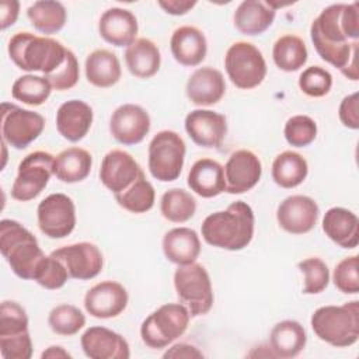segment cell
<instances>
[{
    "instance_id": "obj_1",
    "label": "cell",
    "mask_w": 359,
    "mask_h": 359,
    "mask_svg": "<svg viewBox=\"0 0 359 359\" xmlns=\"http://www.w3.org/2000/svg\"><path fill=\"white\" fill-rule=\"evenodd\" d=\"M310 36L323 60L339 69L349 80L359 79V4L338 3L325 7L311 22Z\"/></svg>"
},
{
    "instance_id": "obj_2",
    "label": "cell",
    "mask_w": 359,
    "mask_h": 359,
    "mask_svg": "<svg viewBox=\"0 0 359 359\" xmlns=\"http://www.w3.org/2000/svg\"><path fill=\"white\" fill-rule=\"evenodd\" d=\"M254 210L244 201L230 203L224 210L210 213L201 226L203 240L216 248L240 251L254 237Z\"/></svg>"
},
{
    "instance_id": "obj_3",
    "label": "cell",
    "mask_w": 359,
    "mask_h": 359,
    "mask_svg": "<svg viewBox=\"0 0 359 359\" xmlns=\"http://www.w3.org/2000/svg\"><path fill=\"white\" fill-rule=\"evenodd\" d=\"M11 62L25 72H41L43 76L53 73L66 59L67 48L49 36H39L24 31L14 34L8 41Z\"/></svg>"
},
{
    "instance_id": "obj_4",
    "label": "cell",
    "mask_w": 359,
    "mask_h": 359,
    "mask_svg": "<svg viewBox=\"0 0 359 359\" xmlns=\"http://www.w3.org/2000/svg\"><path fill=\"white\" fill-rule=\"evenodd\" d=\"M0 250L11 271L25 280L34 279V273L45 257L36 237L11 219L0 222Z\"/></svg>"
},
{
    "instance_id": "obj_5",
    "label": "cell",
    "mask_w": 359,
    "mask_h": 359,
    "mask_svg": "<svg viewBox=\"0 0 359 359\" xmlns=\"http://www.w3.org/2000/svg\"><path fill=\"white\" fill-rule=\"evenodd\" d=\"M310 324L318 339L337 348L351 346L359 339V302L318 307Z\"/></svg>"
},
{
    "instance_id": "obj_6",
    "label": "cell",
    "mask_w": 359,
    "mask_h": 359,
    "mask_svg": "<svg viewBox=\"0 0 359 359\" xmlns=\"http://www.w3.org/2000/svg\"><path fill=\"white\" fill-rule=\"evenodd\" d=\"M191 314L182 303H165L149 314L140 325V338L151 349H163L184 335Z\"/></svg>"
},
{
    "instance_id": "obj_7",
    "label": "cell",
    "mask_w": 359,
    "mask_h": 359,
    "mask_svg": "<svg viewBox=\"0 0 359 359\" xmlns=\"http://www.w3.org/2000/svg\"><path fill=\"white\" fill-rule=\"evenodd\" d=\"M174 287L191 317H201L210 311L215 296L210 276L203 265L196 261L188 265H178L174 272Z\"/></svg>"
},
{
    "instance_id": "obj_8",
    "label": "cell",
    "mask_w": 359,
    "mask_h": 359,
    "mask_svg": "<svg viewBox=\"0 0 359 359\" xmlns=\"http://www.w3.org/2000/svg\"><path fill=\"white\" fill-rule=\"evenodd\" d=\"M147 165L153 178L161 182H170L180 177L187 146L184 139L174 130L157 132L149 143Z\"/></svg>"
},
{
    "instance_id": "obj_9",
    "label": "cell",
    "mask_w": 359,
    "mask_h": 359,
    "mask_svg": "<svg viewBox=\"0 0 359 359\" xmlns=\"http://www.w3.org/2000/svg\"><path fill=\"white\" fill-rule=\"evenodd\" d=\"M224 67L230 81L241 90L258 87L266 76L262 52L251 42H234L226 52Z\"/></svg>"
},
{
    "instance_id": "obj_10",
    "label": "cell",
    "mask_w": 359,
    "mask_h": 359,
    "mask_svg": "<svg viewBox=\"0 0 359 359\" xmlns=\"http://www.w3.org/2000/svg\"><path fill=\"white\" fill-rule=\"evenodd\" d=\"M55 156L36 150L27 154L18 164L17 177L11 187V196L15 201L27 202L36 198L53 175Z\"/></svg>"
},
{
    "instance_id": "obj_11",
    "label": "cell",
    "mask_w": 359,
    "mask_h": 359,
    "mask_svg": "<svg viewBox=\"0 0 359 359\" xmlns=\"http://www.w3.org/2000/svg\"><path fill=\"white\" fill-rule=\"evenodd\" d=\"M45 128V118L15 104H1V140L17 149L28 147L39 137Z\"/></svg>"
},
{
    "instance_id": "obj_12",
    "label": "cell",
    "mask_w": 359,
    "mask_h": 359,
    "mask_svg": "<svg viewBox=\"0 0 359 359\" xmlns=\"http://www.w3.org/2000/svg\"><path fill=\"white\" fill-rule=\"evenodd\" d=\"M39 230L49 238H65L76 227V206L70 196L56 192L42 199L36 209Z\"/></svg>"
},
{
    "instance_id": "obj_13",
    "label": "cell",
    "mask_w": 359,
    "mask_h": 359,
    "mask_svg": "<svg viewBox=\"0 0 359 359\" xmlns=\"http://www.w3.org/2000/svg\"><path fill=\"white\" fill-rule=\"evenodd\" d=\"M50 255L60 259L69 276L79 280H88L95 278L104 266V257L101 250L88 241H80L63 245L50 252Z\"/></svg>"
},
{
    "instance_id": "obj_14",
    "label": "cell",
    "mask_w": 359,
    "mask_h": 359,
    "mask_svg": "<svg viewBox=\"0 0 359 359\" xmlns=\"http://www.w3.org/2000/svg\"><path fill=\"white\" fill-rule=\"evenodd\" d=\"M320 208L307 195H290L276 209V220L282 230L290 234H306L317 223Z\"/></svg>"
},
{
    "instance_id": "obj_15",
    "label": "cell",
    "mask_w": 359,
    "mask_h": 359,
    "mask_svg": "<svg viewBox=\"0 0 359 359\" xmlns=\"http://www.w3.org/2000/svg\"><path fill=\"white\" fill-rule=\"evenodd\" d=\"M149 112L136 104H122L111 115L109 132L125 146L140 143L150 130Z\"/></svg>"
},
{
    "instance_id": "obj_16",
    "label": "cell",
    "mask_w": 359,
    "mask_h": 359,
    "mask_svg": "<svg viewBox=\"0 0 359 359\" xmlns=\"http://www.w3.org/2000/svg\"><path fill=\"white\" fill-rule=\"evenodd\" d=\"M143 172L135 157L121 149L109 150L101 161L100 180L114 195L123 192Z\"/></svg>"
},
{
    "instance_id": "obj_17",
    "label": "cell",
    "mask_w": 359,
    "mask_h": 359,
    "mask_svg": "<svg viewBox=\"0 0 359 359\" xmlns=\"http://www.w3.org/2000/svg\"><path fill=\"white\" fill-rule=\"evenodd\" d=\"M223 168L226 192L231 195L244 194L252 189L262 175L261 160L255 153L245 149L233 151Z\"/></svg>"
},
{
    "instance_id": "obj_18",
    "label": "cell",
    "mask_w": 359,
    "mask_h": 359,
    "mask_svg": "<svg viewBox=\"0 0 359 359\" xmlns=\"http://www.w3.org/2000/svg\"><path fill=\"white\" fill-rule=\"evenodd\" d=\"M128 302V292L119 282L102 280L87 290L84 309L95 318H114L126 309Z\"/></svg>"
},
{
    "instance_id": "obj_19",
    "label": "cell",
    "mask_w": 359,
    "mask_h": 359,
    "mask_svg": "<svg viewBox=\"0 0 359 359\" xmlns=\"http://www.w3.org/2000/svg\"><path fill=\"white\" fill-rule=\"evenodd\" d=\"M185 130L201 147L216 149L227 133L226 116L212 109H194L185 116Z\"/></svg>"
},
{
    "instance_id": "obj_20",
    "label": "cell",
    "mask_w": 359,
    "mask_h": 359,
    "mask_svg": "<svg viewBox=\"0 0 359 359\" xmlns=\"http://www.w3.org/2000/svg\"><path fill=\"white\" fill-rule=\"evenodd\" d=\"M81 349L90 359H128L130 349L128 341L107 327H90L80 338Z\"/></svg>"
},
{
    "instance_id": "obj_21",
    "label": "cell",
    "mask_w": 359,
    "mask_h": 359,
    "mask_svg": "<svg viewBox=\"0 0 359 359\" xmlns=\"http://www.w3.org/2000/svg\"><path fill=\"white\" fill-rule=\"evenodd\" d=\"M188 100L198 107L217 104L226 93V81L220 70L205 66L196 69L185 86Z\"/></svg>"
},
{
    "instance_id": "obj_22",
    "label": "cell",
    "mask_w": 359,
    "mask_h": 359,
    "mask_svg": "<svg viewBox=\"0 0 359 359\" xmlns=\"http://www.w3.org/2000/svg\"><path fill=\"white\" fill-rule=\"evenodd\" d=\"M139 27L135 14L126 8L105 10L98 21L100 36L114 46H129L136 41Z\"/></svg>"
},
{
    "instance_id": "obj_23",
    "label": "cell",
    "mask_w": 359,
    "mask_h": 359,
    "mask_svg": "<svg viewBox=\"0 0 359 359\" xmlns=\"http://www.w3.org/2000/svg\"><path fill=\"white\" fill-rule=\"evenodd\" d=\"M93 119V108L87 102L83 100H69L57 108L56 129L62 137L76 143L86 137Z\"/></svg>"
},
{
    "instance_id": "obj_24",
    "label": "cell",
    "mask_w": 359,
    "mask_h": 359,
    "mask_svg": "<svg viewBox=\"0 0 359 359\" xmlns=\"http://www.w3.org/2000/svg\"><path fill=\"white\" fill-rule=\"evenodd\" d=\"M170 49L174 59L188 67L201 65L208 53L205 34L192 25L178 27L170 39Z\"/></svg>"
},
{
    "instance_id": "obj_25",
    "label": "cell",
    "mask_w": 359,
    "mask_h": 359,
    "mask_svg": "<svg viewBox=\"0 0 359 359\" xmlns=\"http://www.w3.org/2000/svg\"><path fill=\"white\" fill-rule=\"evenodd\" d=\"M187 184L196 195L202 198H215L226 191L224 168L213 158L196 160L187 177Z\"/></svg>"
},
{
    "instance_id": "obj_26",
    "label": "cell",
    "mask_w": 359,
    "mask_h": 359,
    "mask_svg": "<svg viewBox=\"0 0 359 359\" xmlns=\"http://www.w3.org/2000/svg\"><path fill=\"white\" fill-rule=\"evenodd\" d=\"M323 231L342 248H355L359 244L358 216L346 208H330L323 217Z\"/></svg>"
},
{
    "instance_id": "obj_27",
    "label": "cell",
    "mask_w": 359,
    "mask_h": 359,
    "mask_svg": "<svg viewBox=\"0 0 359 359\" xmlns=\"http://www.w3.org/2000/svg\"><path fill=\"white\" fill-rule=\"evenodd\" d=\"M164 257L175 265H188L201 254L198 233L189 227H174L168 230L161 241Z\"/></svg>"
},
{
    "instance_id": "obj_28",
    "label": "cell",
    "mask_w": 359,
    "mask_h": 359,
    "mask_svg": "<svg viewBox=\"0 0 359 359\" xmlns=\"http://www.w3.org/2000/svg\"><path fill=\"white\" fill-rule=\"evenodd\" d=\"M304 327L294 320H283L273 325L269 334V348L275 358L290 359L297 356L306 346Z\"/></svg>"
},
{
    "instance_id": "obj_29",
    "label": "cell",
    "mask_w": 359,
    "mask_h": 359,
    "mask_svg": "<svg viewBox=\"0 0 359 359\" xmlns=\"http://www.w3.org/2000/svg\"><path fill=\"white\" fill-rule=\"evenodd\" d=\"M276 10L269 3L258 0H245L238 4L234 11V27L244 35H261L273 22Z\"/></svg>"
},
{
    "instance_id": "obj_30",
    "label": "cell",
    "mask_w": 359,
    "mask_h": 359,
    "mask_svg": "<svg viewBox=\"0 0 359 359\" xmlns=\"http://www.w3.org/2000/svg\"><path fill=\"white\" fill-rule=\"evenodd\" d=\"M84 69L87 81L98 88H108L115 86L122 74L118 56L108 49L93 50L86 57Z\"/></svg>"
},
{
    "instance_id": "obj_31",
    "label": "cell",
    "mask_w": 359,
    "mask_h": 359,
    "mask_svg": "<svg viewBox=\"0 0 359 359\" xmlns=\"http://www.w3.org/2000/svg\"><path fill=\"white\" fill-rule=\"evenodd\" d=\"M123 56L128 70L137 79L153 77L161 65L160 49L147 38H137L126 48Z\"/></svg>"
},
{
    "instance_id": "obj_32",
    "label": "cell",
    "mask_w": 359,
    "mask_h": 359,
    "mask_svg": "<svg viewBox=\"0 0 359 359\" xmlns=\"http://www.w3.org/2000/svg\"><path fill=\"white\" fill-rule=\"evenodd\" d=\"M93 156L81 147L62 150L53 163V175L66 184H76L86 180L91 171Z\"/></svg>"
},
{
    "instance_id": "obj_33",
    "label": "cell",
    "mask_w": 359,
    "mask_h": 359,
    "mask_svg": "<svg viewBox=\"0 0 359 359\" xmlns=\"http://www.w3.org/2000/svg\"><path fill=\"white\" fill-rule=\"evenodd\" d=\"M271 174L276 185L285 189H292L306 180L309 174V164L300 153L285 150L275 157Z\"/></svg>"
},
{
    "instance_id": "obj_34",
    "label": "cell",
    "mask_w": 359,
    "mask_h": 359,
    "mask_svg": "<svg viewBox=\"0 0 359 359\" xmlns=\"http://www.w3.org/2000/svg\"><path fill=\"white\" fill-rule=\"evenodd\" d=\"M27 17L36 31L50 35L65 27L67 11L60 1L39 0L27 8Z\"/></svg>"
},
{
    "instance_id": "obj_35",
    "label": "cell",
    "mask_w": 359,
    "mask_h": 359,
    "mask_svg": "<svg viewBox=\"0 0 359 359\" xmlns=\"http://www.w3.org/2000/svg\"><path fill=\"white\" fill-rule=\"evenodd\" d=\"M307 48L304 41L293 34H286L278 38L272 48V59L283 72H296L307 62Z\"/></svg>"
},
{
    "instance_id": "obj_36",
    "label": "cell",
    "mask_w": 359,
    "mask_h": 359,
    "mask_svg": "<svg viewBox=\"0 0 359 359\" xmlns=\"http://www.w3.org/2000/svg\"><path fill=\"white\" fill-rule=\"evenodd\" d=\"M116 203L130 213H146L154 206L156 191L150 181L142 172L135 182L123 192L114 195Z\"/></svg>"
},
{
    "instance_id": "obj_37",
    "label": "cell",
    "mask_w": 359,
    "mask_h": 359,
    "mask_svg": "<svg viewBox=\"0 0 359 359\" xmlns=\"http://www.w3.org/2000/svg\"><path fill=\"white\" fill-rule=\"evenodd\" d=\"M160 212L168 222L185 223L195 215L196 201L188 191L171 188L161 196Z\"/></svg>"
},
{
    "instance_id": "obj_38",
    "label": "cell",
    "mask_w": 359,
    "mask_h": 359,
    "mask_svg": "<svg viewBox=\"0 0 359 359\" xmlns=\"http://www.w3.org/2000/svg\"><path fill=\"white\" fill-rule=\"evenodd\" d=\"M52 86L43 76L25 74L20 76L11 87L14 100L31 107L42 105L50 95Z\"/></svg>"
},
{
    "instance_id": "obj_39",
    "label": "cell",
    "mask_w": 359,
    "mask_h": 359,
    "mask_svg": "<svg viewBox=\"0 0 359 359\" xmlns=\"http://www.w3.org/2000/svg\"><path fill=\"white\" fill-rule=\"evenodd\" d=\"M48 324L55 334L70 337L76 335L86 325V316L73 304H59L50 310Z\"/></svg>"
},
{
    "instance_id": "obj_40",
    "label": "cell",
    "mask_w": 359,
    "mask_h": 359,
    "mask_svg": "<svg viewBox=\"0 0 359 359\" xmlns=\"http://www.w3.org/2000/svg\"><path fill=\"white\" fill-rule=\"evenodd\" d=\"M297 268L304 275V294H318L323 290H325V287L330 283V269L321 258H304L297 264Z\"/></svg>"
},
{
    "instance_id": "obj_41",
    "label": "cell",
    "mask_w": 359,
    "mask_h": 359,
    "mask_svg": "<svg viewBox=\"0 0 359 359\" xmlns=\"http://www.w3.org/2000/svg\"><path fill=\"white\" fill-rule=\"evenodd\" d=\"M28 332V316L25 309L13 300H4L0 306V338L17 337Z\"/></svg>"
},
{
    "instance_id": "obj_42",
    "label": "cell",
    "mask_w": 359,
    "mask_h": 359,
    "mask_svg": "<svg viewBox=\"0 0 359 359\" xmlns=\"http://www.w3.org/2000/svg\"><path fill=\"white\" fill-rule=\"evenodd\" d=\"M69 272L65 264L53 255H45L43 259L39 262L34 279L38 285L48 290H56L65 286L69 279Z\"/></svg>"
},
{
    "instance_id": "obj_43",
    "label": "cell",
    "mask_w": 359,
    "mask_h": 359,
    "mask_svg": "<svg viewBox=\"0 0 359 359\" xmlns=\"http://www.w3.org/2000/svg\"><path fill=\"white\" fill-rule=\"evenodd\" d=\"M283 135L290 146L306 147L317 137V123L309 115H293L286 121Z\"/></svg>"
},
{
    "instance_id": "obj_44",
    "label": "cell",
    "mask_w": 359,
    "mask_h": 359,
    "mask_svg": "<svg viewBox=\"0 0 359 359\" xmlns=\"http://www.w3.org/2000/svg\"><path fill=\"white\" fill-rule=\"evenodd\" d=\"M332 76L321 66L306 67L299 76V88L309 97L320 98L330 93Z\"/></svg>"
},
{
    "instance_id": "obj_45",
    "label": "cell",
    "mask_w": 359,
    "mask_h": 359,
    "mask_svg": "<svg viewBox=\"0 0 359 359\" xmlns=\"http://www.w3.org/2000/svg\"><path fill=\"white\" fill-rule=\"evenodd\" d=\"M359 259L358 255H351L339 261L332 272V282L335 287L345 294L359 293Z\"/></svg>"
},
{
    "instance_id": "obj_46",
    "label": "cell",
    "mask_w": 359,
    "mask_h": 359,
    "mask_svg": "<svg viewBox=\"0 0 359 359\" xmlns=\"http://www.w3.org/2000/svg\"><path fill=\"white\" fill-rule=\"evenodd\" d=\"M56 91H65L73 88L80 77V69H79V60L76 55L67 49L66 59L60 65L59 69H56L53 73L43 76Z\"/></svg>"
},
{
    "instance_id": "obj_47",
    "label": "cell",
    "mask_w": 359,
    "mask_h": 359,
    "mask_svg": "<svg viewBox=\"0 0 359 359\" xmlns=\"http://www.w3.org/2000/svg\"><path fill=\"white\" fill-rule=\"evenodd\" d=\"M0 353L4 359H29L32 356L29 331L17 337L0 338Z\"/></svg>"
},
{
    "instance_id": "obj_48",
    "label": "cell",
    "mask_w": 359,
    "mask_h": 359,
    "mask_svg": "<svg viewBox=\"0 0 359 359\" xmlns=\"http://www.w3.org/2000/svg\"><path fill=\"white\" fill-rule=\"evenodd\" d=\"M338 115H339L341 123L345 128L353 129V130L359 128V94L358 93H352L342 98L338 108Z\"/></svg>"
},
{
    "instance_id": "obj_49",
    "label": "cell",
    "mask_w": 359,
    "mask_h": 359,
    "mask_svg": "<svg viewBox=\"0 0 359 359\" xmlns=\"http://www.w3.org/2000/svg\"><path fill=\"white\" fill-rule=\"evenodd\" d=\"M203 353L194 345L187 344V342H180L168 348L164 353L163 358H174V359H192V358H202Z\"/></svg>"
},
{
    "instance_id": "obj_50",
    "label": "cell",
    "mask_w": 359,
    "mask_h": 359,
    "mask_svg": "<svg viewBox=\"0 0 359 359\" xmlns=\"http://www.w3.org/2000/svg\"><path fill=\"white\" fill-rule=\"evenodd\" d=\"M20 13V3L17 0H1L0 4V22H1V29H7L11 27Z\"/></svg>"
},
{
    "instance_id": "obj_51",
    "label": "cell",
    "mask_w": 359,
    "mask_h": 359,
    "mask_svg": "<svg viewBox=\"0 0 359 359\" xmlns=\"http://www.w3.org/2000/svg\"><path fill=\"white\" fill-rule=\"evenodd\" d=\"M158 6L167 14L184 15L196 6V1H191V0H158Z\"/></svg>"
},
{
    "instance_id": "obj_52",
    "label": "cell",
    "mask_w": 359,
    "mask_h": 359,
    "mask_svg": "<svg viewBox=\"0 0 359 359\" xmlns=\"http://www.w3.org/2000/svg\"><path fill=\"white\" fill-rule=\"evenodd\" d=\"M41 358L42 359H62V358H72V355L67 351H65L62 346L52 345L42 352Z\"/></svg>"
}]
</instances>
